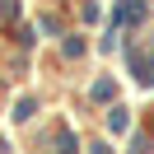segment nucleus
Returning a JSON list of instances; mask_svg holds the SVG:
<instances>
[{"label":"nucleus","mask_w":154,"mask_h":154,"mask_svg":"<svg viewBox=\"0 0 154 154\" xmlns=\"http://www.w3.org/2000/svg\"><path fill=\"white\" fill-rule=\"evenodd\" d=\"M140 14H145V5H140V0H126L122 10H117V19H126V23H135V19H140Z\"/></svg>","instance_id":"nucleus-1"}]
</instances>
